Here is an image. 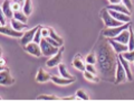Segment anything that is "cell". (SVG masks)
I'll list each match as a JSON object with an SVG mask.
<instances>
[{
    "mask_svg": "<svg viewBox=\"0 0 134 101\" xmlns=\"http://www.w3.org/2000/svg\"><path fill=\"white\" fill-rule=\"evenodd\" d=\"M10 25H11V27H14L16 31H20L21 32L24 28H27V25L23 23V22H20V20H17L15 18H12L10 20Z\"/></svg>",
    "mask_w": 134,
    "mask_h": 101,
    "instance_id": "cell-19",
    "label": "cell"
},
{
    "mask_svg": "<svg viewBox=\"0 0 134 101\" xmlns=\"http://www.w3.org/2000/svg\"><path fill=\"white\" fill-rule=\"evenodd\" d=\"M123 57L129 62H134V49L133 50H126V52L122 53Z\"/></svg>",
    "mask_w": 134,
    "mask_h": 101,
    "instance_id": "cell-26",
    "label": "cell"
},
{
    "mask_svg": "<svg viewBox=\"0 0 134 101\" xmlns=\"http://www.w3.org/2000/svg\"><path fill=\"white\" fill-rule=\"evenodd\" d=\"M96 57L99 74L106 81L114 82L117 66V55L107 37L100 38L96 45Z\"/></svg>",
    "mask_w": 134,
    "mask_h": 101,
    "instance_id": "cell-1",
    "label": "cell"
},
{
    "mask_svg": "<svg viewBox=\"0 0 134 101\" xmlns=\"http://www.w3.org/2000/svg\"><path fill=\"white\" fill-rule=\"evenodd\" d=\"M73 65H74L75 67H76L77 70L83 71V72L86 70V65H84V63H83V61H82V58L79 57V55L75 56L74 61H73Z\"/></svg>",
    "mask_w": 134,
    "mask_h": 101,
    "instance_id": "cell-20",
    "label": "cell"
},
{
    "mask_svg": "<svg viewBox=\"0 0 134 101\" xmlns=\"http://www.w3.org/2000/svg\"><path fill=\"white\" fill-rule=\"evenodd\" d=\"M46 39H47V42H49V43L50 44H52V45H54V46H56V47H59V43H58V42H56L55 39H54V38H52V37H47V38H46Z\"/></svg>",
    "mask_w": 134,
    "mask_h": 101,
    "instance_id": "cell-36",
    "label": "cell"
},
{
    "mask_svg": "<svg viewBox=\"0 0 134 101\" xmlns=\"http://www.w3.org/2000/svg\"><path fill=\"white\" fill-rule=\"evenodd\" d=\"M76 95L78 97L79 99H82V100H88V95H87V94H86V92L84 91V90H82V89L77 90Z\"/></svg>",
    "mask_w": 134,
    "mask_h": 101,
    "instance_id": "cell-30",
    "label": "cell"
},
{
    "mask_svg": "<svg viewBox=\"0 0 134 101\" xmlns=\"http://www.w3.org/2000/svg\"><path fill=\"white\" fill-rule=\"evenodd\" d=\"M125 79H126V72H125L122 63H121V61L119 60V57H117V66H116V73H115V81H114V83L119 84L121 82H123Z\"/></svg>",
    "mask_w": 134,
    "mask_h": 101,
    "instance_id": "cell-5",
    "label": "cell"
},
{
    "mask_svg": "<svg viewBox=\"0 0 134 101\" xmlns=\"http://www.w3.org/2000/svg\"><path fill=\"white\" fill-rule=\"evenodd\" d=\"M37 29H38V26H36L35 28H32V29H30V31H27L26 33H24L21 39H20V44H21L23 46H26L27 44L34 42V37H35V34L37 32Z\"/></svg>",
    "mask_w": 134,
    "mask_h": 101,
    "instance_id": "cell-10",
    "label": "cell"
},
{
    "mask_svg": "<svg viewBox=\"0 0 134 101\" xmlns=\"http://www.w3.org/2000/svg\"><path fill=\"white\" fill-rule=\"evenodd\" d=\"M100 18L103 19V22L105 24L106 27H116V26H120V25H123V23L116 20L114 17L110 14V11H108L107 8L100 11Z\"/></svg>",
    "mask_w": 134,
    "mask_h": 101,
    "instance_id": "cell-3",
    "label": "cell"
},
{
    "mask_svg": "<svg viewBox=\"0 0 134 101\" xmlns=\"http://www.w3.org/2000/svg\"><path fill=\"white\" fill-rule=\"evenodd\" d=\"M114 39L117 41V42H120V43H123V44L127 45L129 39H130V31H129V28L125 29V31H123L121 34H119L116 37H114Z\"/></svg>",
    "mask_w": 134,
    "mask_h": 101,
    "instance_id": "cell-18",
    "label": "cell"
},
{
    "mask_svg": "<svg viewBox=\"0 0 134 101\" xmlns=\"http://www.w3.org/2000/svg\"><path fill=\"white\" fill-rule=\"evenodd\" d=\"M23 11L27 16L31 15V12H32V2H31V0H26V2H25V5L23 7Z\"/></svg>",
    "mask_w": 134,
    "mask_h": 101,
    "instance_id": "cell-22",
    "label": "cell"
},
{
    "mask_svg": "<svg viewBox=\"0 0 134 101\" xmlns=\"http://www.w3.org/2000/svg\"><path fill=\"white\" fill-rule=\"evenodd\" d=\"M63 52H64V47L59 48L58 53H56L55 55H54V57H50L49 60L46 62V65H47L48 67H55V66H58V65L60 64V62H62Z\"/></svg>",
    "mask_w": 134,
    "mask_h": 101,
    "instance_id": "cell-8",
    "label": "cell"
},
{
    "mask_svg": "<svg viewBox=\"0 0 134 101\" xmlns=\"http://www.w3.org/2000/svg\"><path fill=\"white\" fill-rule=\"evenodd\" d=\"M131 26L129 27V31H130V39H129V43H127L129 50H133L134 49V32H133V29H132Z\"/></svg>",
    "mask_w": 134,
    "mask_h": 101,
    "instance_id": "cell-24",
    "label": "cell"
},
{
    "mask_svg": "<svg viewBox=\"0 0 134 101\" xmlns=\"http://www.w3.org/2000/svg\"><path fill=\"white\" fill-rule=\"evenodd\" d=\"M110 43L112 45V47L114 48V50L116 52V54H122L124 52L129 50V46L126 44H123V43H120V42L115 41L114 38H108Z\"/></svg>",
    "mask_w": 134,
    "mask_h": 101,
    "instance_id": "cell-11",
    "label": "cell"
},
{
    "mask_svg": "<svg viewBox=\"0 0 134 101\" xmlns=\"http://www.w3.org/2000/svg\"><path fill=\"white\" fill-rule=\"evenodd\" d=\"M37 99L38 100H58V97L56 95H39L37 97Z\"/></svg>",
    "mask_w": 134,
    "mask_h": 101,
    "instance_id": "cell-31",
    "label": "cell"
},
{
    "mask_svg": "<svg viewBox=\"0 0 134 101\" xmlns=\"http://www.w3.org/2000/svg\"><path fill=\"white\" fill-rule=\"evenodd\" d=\"M50 34V29L49 28H41V35H43V38H47Z\"/></svg>",
    "mask_w": 134,
    "mask_h": 101,
    "instance_id": "cell-34",
    "label": "cell"
},
{
    "mask_svg": "<svg viewBox=\"0 0 134 101\" xmlns=\"http://www.w3.org/2000/svg\"><path fill=\"white\" fill-rule=\"evenodd\" d=\"M11 2L10 0H3L2 3H1V11L7 16V18L12 19L14 17V10H12V7H11Z\"/></svg>",
    "mask_w": 134,
    "mask_h": 101,
    "instance_id": "cell-12",
    "label": "cell"
},
{
    "mask_svg": "<svg viewBox=\"0 0 134 101\" xmlns=\"http://www.w3.org/2000/svg\"><path fill=\"white\" fill-rule=\"evenodd\" d=\"M112 5H114V3H120L121 2V0H108Z\"/></svg>",
    "mask_w": 134,
    "mask_h": 101,
    "instance_id": "cell-39",
    "label": "cell"
},
{
    "mask_svg": "<svg viewBox=\"0 0 134 101\" xmlns=\"http://www.w3.org/2000/svg\"><path fill=\"white\" fill-rule=\"evenodd\" d=\"M132 24H131V22H130V23H125L123 25H120V26H116V27H107L105 31H103L102 35L104 37H107V38H114V37H116L119 34H121L123 31L127 29Z\"/></svg>",
    "mask_w": 134,
    "mask_h": 101,
    "instance_id": "cell-2",
    "label": "cell"
},
{
    "mask_svg": "<svg viewBox=\"0 0 134 101\" xmlns=\"http://www.w3.org/2000/svg\"><path fill=\"white\" fill-rule=\"evenodd\" d=\"M24 48H25V50H26L27 53L31 54V55L36 56V57H39L41 54H43L41 53L40 44H37V43H35V42H31V43L27 44L26 46H24Z\"/></svg>",
    "mask_w": 134,
    "mask_h": 101,
    "instance_id": "cell-6",
    "label": "cell"
},
{
    "mask_svg": "<svg viewBox=\"0 0 134 101\" xmlns=\"http://www.w3.org/2000/svg\"><path fill=\"white\" fill-rule=\"evenodd\" d=\"M86 63H90V64H95L97 63V57H96V54L95 53H90L88 55L86 56Z\"/></svg>",
    "mask_w": 134,
    "mask_h": 101,
    "instance_id": "cell-29",
    "label": "cell"
},
{
    "mask_svg": "<svg viewBox=\"0 0 134 101\" xmlns=\"http://www.w3.org/2000/svg\"><path fill=\"white\" fill-rule=\"evenodd\" d=\"M107 9L110 10H115V11H120V12H124V14H127V15H131V11H130L126 6L124 5V3H114V5H110L107 6Z\"/></svg>",
    "mask_w": 134,
    "mask_h": 101,
    "instance_id": "cell-16",
    "label": "cell"
},
{
    "mask_svg": "<svg viewBox=\"0 0 134 101\" xmlns=\"http://www.w3.org/2000/svg\"><path fill=\"white\" fill-rule=\"evenodd\" d=\"M108 11H110V14L114 17V18L116 20H119V22L121 23H130L131 22V16L127 15V14H124V12H120V11H115V10H110L108 9Z\"/></svg>",
    "mask_w": 134,
    "mask_h": 101,
    "instance_id": "cell-13",
    "label": "cell"
},
{
    "mask_svg": "<svg viewBox=\"0 0 134 101\" xmlns=\"http://www.w3.org/2000/svg\"><path fill=\"white\" fill-rule=\"evenodd\" d=\"M0 18H1V22H0L1 26H6V23H7V16L3 14L2 11H1V14H0Z\"/></svg>",
    "mask_w": 134,
    "mask_h": 101,
    "instance_id": "cell-37",
    "label": "cell"
},
{
    "mask_svg": "<svg viewBox=\"0 0 134 101\" xmlns=\"http://www.w3.org/2000/svg\"><path fill=\"white\" fill-rule=\"evenodd\" d=\"M86 71H88V72H91V73H93V74L96 75V69H95L94 64H90V63H87V64H86Z\"/></svg>",
    "mask_w": 134,
    "mask_h": 101,
    "instance_id": "cell-32",
    "label": "cell"
},
{
    "mask_svg": "<svg viewBox=\"0 0 134 101\" xmlns=\"http://www.w3.org/2000/svg\"><path fill=\"white\" fill-rule=\"evenodd\" d=\"M0 83L2 85H11L15 83V79L11 77L8 69L1 67V73H0Z\"/></svg>",
    "mask_w": 134,
    "mask_h": 101,
    "instance_id": "cell-7",
    "label": "cell"
},
{
    "mask_svg": "<svg viewBox=\"0 0 134 101\" xmlns=\"http://www.w3.org/2000/svg\"><path fill=\"white\" fill-rule=\"evenodd\" d=\"M58 69H59V73H60V75L62 77H64V78H68V79H73L74 77L73 75H70V73L67 71V69H66V66L64 65V64H60L58 65Z\"/></svg>",
    "mask_w": 134,
    "mask_h": 101,
    "instance_id": "cell-23",
    "label": "cell"
},
{
    "mask_svg": "<svg viewBox=\"0 0 134 101\" xmlns=\"http://www.w3.org/2000/svg\"><path fill=\"white\" fill-rule=\"evenodd\" d=\"M49 29H50L49 37H52V38H54V39H55L56 42H58V43H59V45H60V46H63V44H64V41L62 39V37H60V36H58L57 34L55 33V31H54L53 28H49Z\"/></svg>",
    "mask_w": 134,
    "mask_h": 101,
    "instance_id": "cell-25",
    "label": "cell"
},
{
    "mask_svg": "<svg viewBox=\"0 0 134 101\" xmlns=\"http://www.w3.org/2000/svg\"><path fill=\"white\" fill-rule=\"evenodd\" d=\"M84 78L87 79V80H90V81H93V82H98V79L96 78V75L93 74V73H91L88 72V71H84Z\"/></svg>",
    "mask_w": 134,
    "mask_h": 101,
    "instance_id": "cell-28",
    "label": "cell"
},
{
    "mask_svg": "<svg viewBox=\"0 0 134 101\" xmlns=\"http://www.w3.org/2000/svg\"><path fill=\"white\" fill-rule=\"evenodd\" d=\"M122 2L124 3L125 6H126V8H127L130 11H132V10H133V6H132L131 0H122Z\"/></svg>",
    "mask_w": 134,
    "mask_h": 101,
    "instance_id": "cell-35",
    "label": "cell"
},
{
    "mask_svg": "<svg viewBox=\"0 0 134 101\" xmlns=\"http://www.w3.org/2000/svg\"><path fill=\"white\" fill-rule=\"evenodd\" d=\"M11 7H12V10H14V12L21 10V8H23L21 5H19V3H17V2H14V1L11 2Z\"/></svg>",
    "mask_w": 134,
    "mask_h": 101,
    "instance_id": "cell-33",
    "label": "cell"
},
{
    "mask_svg": "<svg viewBox=\"0 0 134 101\" xmlns=\"http://www.w3.org/2000/svg\"><path fill=\"white\" fill-rule=\"evenodd\" d=\"M14 2H17V3H19V5H21L23 7H24V5H25V2H26V0H12Z\"/></svg>",
    "mask_w": 134,
    "mask_h": 101,
    "instance_id": "cell-38",
    "label": "cell"
},
{
    "mask_svg": "<svg viewBox=\"0 0 134 101\" xmlns=\"http://www.w3.org/2000/svg\"><path fill=\"white\" fill-rule=\"evenodd\" d=\"M52 81L58 84V85H67V84H70L75 82V78L73 79H68V78H64V77H56V75H52Z\"/></svg>",
    "mask_w": 134,
    "mask_h": 101,
    "instance_id": "cell-15",
    "label": "cell"
},
{
    "mask_svg": "<svg viewBox=\"0 0 134 101\" xmlns=\"http://www.w3.org/2000/svg\"><path fill=\"white\" fill-rule=\"evenodd\" d=\"M48 80H52V75L46 72L45 70L40 69L38 72H37V75H36V81L37 82L44 83V82H47Z\"/></svg>",
    "mask_w": 134,
    "mask_h": 101,
    "instance_id": "cell-17",
    "label": "cell"
},
{
    "mask_svg": "<svg viewBox=\"0 0 134 101\" xmlns=\"http://www.w3.org/2000/svg\"><path fill=\"white\" fill-rule=\"evenodd\" d=\"M14 18L17 19V20H20V22H23L26 24L27 23V15L25 14L23 10H19V11H16L14 14Z\"/></svg>",
    "mask_w": 134,
    "mask_h": 101,
    "instance_id": "cell-21",
    "label": "cell"
},
{
    "mask_svg": "<svg viewBox=\"0 0 134 101\" xmlns=\"http://www.w3.org/2000/svg\"><path fill=\"white\" fill-rule=\"evenodd\" d=\"M74 97H67V98H64V100H73Z\"/></svg>",
    "mask_w": 134,
    "mask_h": 101,
    "instance_id": "cell-40",
    "label": "cell"
},
{
    "mask_svg": "<svg viewBox=\"0 0 134 101\" xmlns=\"http://www.w3.org/2000/svg\"><path fill=\"white\" fill-rule=\"evenodd\" d=\"M0 33L8 35V36H11V37H16V38H21L24 35L23 32L16 31L14 27H9V26H1L0 27Z\"/></svg>",
    "mask_w": 134,
    "mask_h": 101,
    "instance_id": "cell-9",
    "label": "cell"
},
{
    "mask_svg": "<svg viewBox=\"0 0 134 101\" xmlns=\"http://www.w3.org/2000/svg\"><path fill=\"white\" fill-rule=\"evenodd\" d=\"M41 26H38V29H37V32L35 34V37H34V42L37 44H40L41 39H43V35H41Z\"/></svg>",
    "mask_w": 134,
    "mask_h": 101,
    "instance_id": "cell-27",
    "label": "cell"
},
{
    "mask_svg": "<svg viewBox=\"0 0 134 101\" xmlns=\"http://www.w3.org/2000/svg\"><path fill=\"white\" fill-rule=\"evenodd\" d=\"M40 48H41V53H43V55L45 56H54L56 53H58V47H56V46H54L49 43V42H47V39L46 38H43L40 42Z\"/></svg>",
    "mask_w": 134,
    "mask_h": 101,
    "instance_id": "cell-4",
    "label": "cell"
},
{
    "mask_svg": "<svg viewBox=\"0 0 134 101\" xmlns=\"http://www.w3.org/2000/svg\"><path fill=\"white\" fill-rule=\"evenodd\" d=\"M117 57H119V60L121 61V63H122V65L124 67L125 72H126V79L129 80V81H132L133 77H132V71H131V69H130V62L127 60H125L122 54H117Z\"/></svg>",
    "mask_w": 134,
    "mask_h": 101,
    "instance_id": "cell-14",
    "label": "cell"
}]
</instances>
